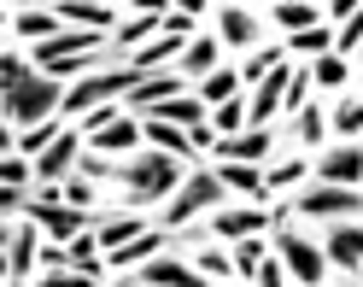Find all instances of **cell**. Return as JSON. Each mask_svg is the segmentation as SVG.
Wrapping results in <instances>:
<instances>
[{
    "label": "cell",
    "mask_w": 363,
    "mask_h": 287,
    "mask_svg": "<svg viewBox=\"0 0 363 287\" xmlns=\"http://www.w3.org/2000/svg\"><path fill=\"white\" fill-rule=\"evenodd\" d=\"M258 287H287V270H281V258H264V270H258Z\"/></svg>",
    "instance_id": "43"
},
{
    "label": "cell",
    "mask_w": 363,
    "mask_h": 287,
    "mask_svg": "<svg viewBox=\"0 0 363 287\" xmlns=\"http://www.w3.org/2000/svg\"><path fill=\"white\" fill-rule=\"evenodd\" d=\"M59 106H65V88H59L53 77H30L24 88L0 94V118H6V123H18V129H35V123H48Z\"/></svg>",
    "instance_id": "3"
},
{
    "label": "cell",
    "mask_w": 363,
    "mask_h": 287,
    "mask_svg": "<svg viewBox=\"0 0 363 287\" xmlns=\"http://www.w3.org/2000/svg\"><path fill=\"white\" fill-rule=\"evenodd\" d=\"M311 77L305 71H293V82H287V100H281V112H305V106H311Z\"/></svg>",
    "instance_id": "38"
},
{
    "label": "cell",
    "mask_w": 363,
    "mask_h": 287,
    "mask_svg": "<svg viewBox=\"0 0 363 287\" xmlns=\"http://www.w3.org/2000/svg\"><path fill=\"white\" fill-rule=\"evenodd\" d=\"M328 47H334V30H328V24H316V30L287 35V47H281V53H328Z\"/></svg>",
    "instance_id": "31"
},
{
    "label": "cell",
    "mask_w": 363,
    "mask_h": 287,
    "mask_svg": "<svg viewBox=\"0 0 363 287\" xmlns=\"http://www.w3.org/2000/svg\"><path fill=\"white\" fill-rule=\"evenodd\" d=\"M188 264H194V270H199V276H206L211 287H229V270H235V264H229V258H223L217 247H199V252H194Z\"/></svg>",
    "instance_id": "27"
},
{
    "label": "cell",
    "mask_w": 363,
    "mask_h": 287,
    "mask_svg": "<svg viewBox=\"0 0 363 287\" xmlns=\"http://www.w3.org/2000/svg\"><path fill=\"white\" fill-rule=\"evenodd\" d=\"M129 147H141V123H135V118H118L111 129H100V135L88 141V152H100V159H106V152H129Z\"/></svg>",
    "instance_id": "21"
},
{
    "label": "cell",
    "mask_w": 363,
    "mask_h": 287,
    "mask_svg": "<svg viewBox=\"0 0 363 287\" xmlns=\"http://www.w3.org/2000/svg\"><path fill=\"white\" fill-rule=\"evenodd\" d=\"M346 77H352V64L334 59V53H323V59H316V71H311L316 88H346Z\"/></svg>",
    "instance_id": "32"
},
{
    "label": "cell",
    "mask_w": 363,
    "mask_h": 287,
    "mask_svg": "<svg viewBox=\"0 0 363 287\" xmlns=\"http://www.w3.org/2000/svg\"><path fill=\"white\" fill-rule=\"evenodd\" d=\"M316 182H334V188H357L363 182V147H334V152H323L316 159Z\"/></svg>",
    "instance_id": "12"
},
{
    "label": "cell",
    "mask_w": 363,
    "mask_h": 287,
    "mask_svg": "<svg viewBox=\"0 0 363 287\" xmlns=\"http://www.w3.org/2000/svg\"><path fill=\"white\" fill-rule=\"evenodd\" d=\"M59 24L65 30H94V35H118V6H100V0H59Z\"/></svg>",
    "instance_id": "9"
},
{
    "label": "cell",
    "mask_w": 363,
    "mask_h": 287,
    "mask_svg": "<svg viewBox=\"0 0 363 287\" xmlns=\"http://www.w3.org/2000/svg\"><path fill=\"white\" fill-rule=\"evenodd\" d=\"M35 77V64L24 53H0V94H12V88H24Z\"/></svg>",
    "instance_id": "30"
},
{
    "label": "cell",
    "mask_w": 363,
    "mask_h": 287,
    "mask_svg": "<svg viewBox=\"0 0 363 287\" xmlns=\"http://www.w3.org/2000/svg\"><path fill=\"white\" fill-rule=\"evenodd\" d=\"M211 129H217V141H229V135H240V129H246V106H240V100H229V106H217V112H211Z\"/></svg>",
    "instance_id": "33"
},
{
    "label": "cell",
    "mask_w": 363,
    "mask_h": 287,
    "mask_svg": "<svg viewBox=\"0 0 363 287\" xmlns=\"http://www.w3.org/2000/svg\"><path fill=\"white\" fill-rule=\"evenodd\" d=\"M258 12L252 6H217V41L223 47H252L258 41Z\"/></svg>",
    "instance_id": "14"
},
{
    "label": "cell",
    "mask_w": 363,
    "mask_h": 287,
    "mask_svg": "<svg viewBox=\"0 0 363 287\" xmlns=\"http://www.w3.org/2000/svg\"><path fill=\"white\" fill-rule=\"evenodd\" d=\"M334 47L340 53H352V47H363V6L346 18V24H340V35H334Z\"/></svg>",
    "instance_id": "40"
},
{
    "label": "cell",
    "mask_w": 363,
    "mask_h": 287,
    "mask_svg": "<svg viewBox=\"0 0 363 287\" xmlns=\"http://www.w3.org/2000/svg\"><path fill=\"white\" fill-rule=\"evenodd\" d=\"M35 287H100V276H88V270H41Z\"/></svg>",
    "instance_id": "36"
},
{
    "label": "cell",
    "mask_w": 363,
    "mask_h": 287,
    "mask_svg": "<svg viewBox=\"0 0 363 287\" xmlns=\"http://www.w3.org/2000/svg\"><path fill=\"white\" fill-rule=\"evenodd\" d=\"M77 164H82V135H77V129H65V135L35 159V176H41V182H65Z\"/></svg>",
    "instance_id": "11"
},
{
    "label": "cell",
    "mask_w": 363,
    "mask_h": 287,
    "mask_svg": "<svg viewBox=\"0 0 363 287\" xmlns=\"http://www.w3.org/2000/svg\"><path fill=\"white\" fill-rule=\"evenodd\" d=\"M24 206H30L24 188H0V211H24Z\"/></svg>",
    "instance_id": "46"
},
{
    "label": "cell",
    "mask_w": 363,
    "mask_h": 287,
    "mask_svg": "<svg viewBox=\"0 0 363 287\" xmlns=\"http://www.w3.org/2000/svg\"><path fill=\"white\" fill-rule=\"evenodd\" d=\"M12 281H30L35 276V258H41V240H35V223L30 229H12Z\"/></svg>",
    "instance_id": "22"
},
{
    "label": "cell",
    "mask_w": 363,
    "mask_h": 287,
    "mask_svg": "<svg viewBox=\"0 0 363 287\" xmlns=\"http://www.w3.org/2000/svg\"><path fill=\"white\" fill-rule=\"evenodd\" d=\"M323 258L340 270H363V223H323Z\"/></svg>",
    "instance_id": "10"
},
{
    "label": "cell",
    "mask_w": 363,
    "mask_h": 287,
    "mask_svg": "<svg viewBox=\"0 0 363 287\" xmlns=\"http://www.w3.org/2000/svg\"><path fill=\"white\" fill-rule=\"evenodd\" d=\"M276 258H281V270L293 281H305V287H323V276H328L323 247H316L311 235H299V229H276Z\"/></svg>",
    "instance_id": "5"
},
{
    "label": "cell",
    "mask_w": 363,
    "mask_h": 287,
    "mask_svg": "<svg viewBox=\"0 0 363 287\" xmlns=\"http://www.w3.org/2000/svg\"><path fill=\"white\" fill-rule=\"evenodd\" d=\"M217 206H229V188L217 182V170H194L188 182H182V193L164 206V229H182L188 217H199V211H217Z\"/></svg>",
    "instance_id": "4"
},
{
    "label": "cell",
    "mask_w": 363,
    "mask_h": 287,
    "mask_svg": "<svg viewBox=\"0 0 363 287\" xmlns=\"http://www.w3.org/2000/svg\"><path fill=\"white\" fill-rule=\"evenodd\" d=\"M12 30H18V35H30L35 47H41V41H53V35H65V24H59V12H53V6H30V12H18V18H12Z\"/></svg>",
    "instance_id": "19"
},
{
    "label": "cell",
    "mask_w": 363,
    "mask_h": 287,
    "mask_svg": "<svg viewBox=\"0 0 363 287\" xmlns=\"http://www.w3.org/2000/svg\"><path fill=\"white\" fill-rule=\"evenodd\" d=\"M82 176H100V182H118L129 193V206H158L170 188H182V159L170 152H135V159H100V152H82Z\"/></svg>",
    "instance_id": "1"
},
{
    "label": "cell",
    "mask_w": 363,
    "mask_h": 287,
    "mask_svg": "<svg viewBox=\"0 0 363 287\" xmlns=\"http://www.w3.org/2000/svg\"><path fill=\"white\" fill-rule=\"evenodd\" d=\"M235 94H240V77L229 71V64H217V71H211L206 82H199V100H206V106H211V112H217V106H229Z\"/></svg>",
    "instance_id": "24"
},
{
    "label": "cell",
    "mask_w": 363,
    "mask_h": 287,
    "mask_svg": "<svg viewBox=\"0 0 363 287\" xmlns=\"http://www.w3.org/2000/svg\"><path fill=\"white\" fill-rule=\"evenodd\" d=\"M141 235H147V223H141L135 211H129V217H106V223L94 229V247H100V252H118V247H129V240H141Z\"/></svg>",
    "instance_id": "18"
},
{
    "label": "cell",
    "mask_w": 363,
    "mask_h": 287,
    "mask_svg": "<svg viewBox=\"0 0 363 287\" xmlns=\"http://www.w3.org/2000/svg\"><path fill=\"white\" fill-rule=\"evenodd\" d=\"M264 258H269L264 235H246V240H235V270H240V276H258V270H264Z\"/></svg>",
    "instance_id": "28"
},
{
    "label": "cell",
    "mask_w": 363,
    "mask_h": 287,
    "mask_svg": "<svg viewBox=\"0 0 363 287\" xmlns=\"http://www.w3.org/2000/svg\"><path fill=\"white\" fill-rule=\"evenodd\" d=\"M188 152H217V129H211V118L188 129Z\"/></svg>",
    "instance_id": "41"
},
{
    "label": "cell",
    "mask_w": 363,
    "mask_h": 287,
    "mask_svg": "<svg viewBox=\"0 0 363 287\" xmlns=\"http://www.w3.org/2000/svg\"><path fill=\"white\" fill-rule=\"evenodd\" d=\"M0 287H6V281H0Z\"/></svg>",
    "instance_id": "50"
},
{
    "label": "cell",
    "mask_w": 363,
    "mask_h": 287,
    "mask_svg": "<svg viewBox=\"0 0 363 287\" xmlns=\"http://www.w3.org/2000/svg\"><path fill=\"white\" fill-rule=\"evenodd\" d=\"M164 247H170V229H147L141 240H129V247L106 252V258H111V270H123V276H129V270H141V264H152Z\"/></svg>",
    "instance_id": "15"
},
{
    "label": "cell",
    "mask_w": 363,
    "mask_h": 287,
    "mask_svg": "<svg viewBox=\"0 0 363 287\" xmlns=\"http://www.w3.org/2000/svg\"><path fill=\"white\" fill-rule=\"evenodd\" d=\"M276 147V135L269 129H240V135H229V141H217V152H223V164H258L264 152Z\"/></svg>",
    "instance_id": "16"
},
{
    "label": "cell",
    "mask_w": 363,
    "mask_h": 287,
    "mask_svg": "<svg viewBox=\"0 0 363 287\" xmlns=\"http://www.w3.org/2000/svg\"><path fill=\"white\" fill-rule=\"evenodd\" d=\"M217 53H223V41H217V35H194L188 47H182V59H176V71H182V77H199V82H206V77L217 71V64H223Z\"/></svg>",
    "instance_id": "17"
},
{
    "label": "cell",
    "mask_w": 363,
    "mask_h": 287,
    "mask_svg": "<svg viewBox=\"0 0 363 287\" xmlns=\"http://www.w3.org/2000/svg\"><path fill=\"white\" fill-rule=\"evenodd\" d=\"M59 135H65V123H59V118H48V123H35V129H24V135H18V152H24V159L35 164V159H41V152H48Z\"/></svg>",
    "instance_id": "25"
},
{
    "label": "cell",
    "mask_w": 363,
    "mask_h": 287,
    "mask_svg": "<svg viewBox=\"0 0 363 287\" xmlns=\"http://www.w3.org/2000/svg\"><path fill=\"white\" fill-rule=\"evenodd\" d=\"M35 176V164L24 159V152H6V159H0V188H24Z\"/></svg>",
    "instance_id": "35"
},
{
    "label": "cell",
    "mask_w": 363,
    "mask_h": 287,
    "mask_svg": "<svg viewBox=\"0 0 363 287\" xmlns=\"http://www.w3.org/2000/svg\"><path fill=\"white\" fill-rule=\"evenodd\" d=\"M217 182L229 193H240V200H258L264 193V170L258 164H217Z\"/></svg>",
    "instance_id": "23"
},
{
    "label": "cell",
    "mask_w": 363,
    "mask_h": 287,
    "mask_svg": "<svg viewBox=\"0 0 363 287\" xmlns=\"http://www.w3.org/2000/svg\"><path fill=\"white\" fill-rule=\"evenodd\" d=\"M41 270H71V258H65V247H41Z\"/></svg>",
    "instance_id": "47"
},
{
    "label": "cell",
    "mask_w": 363,
    "mask_h": 287,
    "mask_svg": "<svg viewBox=\"0 0 363 287\" xmlns=\"http://www.w3.org/2000/svg\"><path fill=\"white\" fill-rule=\"evenodd\" d=\"M135 287H211V281L199 276L188 258H176V252H158L152 264H141V270H135Z\"/></svg>",
    "instance_id": "8"
},
{
    "label": "cell",
    "mask_w": 363,
    "mask_h": 287,
    "mask_svg": "<svg viewBox=\"0 0 363 287\" xmlns=\"http://www.w3.org/2000/svg\"><path fill=\"white\" fill-rule=\"evenodd\" d=\"M6 252H12V229L0 223V281H12V258Z\"/></svg>",
    "instance_id": "45"
},
{
    "label": "cell",
    "mask_w": 363,
    "mask_h": 287,
    "mask_svg": "<svg viewBox=\"0 0 363 287\" xmlns=\"http://www.w3.org/2000/svg\"><path fill=\"white\" fill-rule=\"evenodd\" d=\"M24 211H30V223H35V229H48L53 240H77V235L88 229V211H77V206H65V200H59L53 188H41V193H30V206H24Z\"/></svg>",
    "instance_id": "6"
},
{
    "label": "cell",
    "mask_w": 363,
    "mask_h": 287,
    "mask_svg": "<svg viewBox=\"0 0 363 287\" xmlns=\"http://www.w3.org/2000/svg\"><path fill=\"white\" fill-rule=\"evenodd\" d=\"M6 18H12V12H6V6H0V24H6Z\"/></svg>",
    "instance_id": "49"
},
{
    "label": "cell",
    "mask_w": 363,
    "mask_h": 287,
    "mask_svg": "<svg viewBox=\"0 0 363 287\" xmlns=\"http://www.w3.org/2000/svg\"><path fill=\"white\" fill-rule=\"evenodd\" d=\"M264 223H269V211H258V206H217L199 235H211V240H246V235H264Z\"/></svg>",
    "instance_id": "7"
},
{
    "label": "cell",
    "mask_w": 363,
    "mask_h": 287,
    "mask_svg": "<svg viewBox=\"0 0 363 287\" xmlns=\"http://www.w3.org/2000/svg\"><path fill=\"white\" fill-rule=\"evenodd\" d=\"M281 59H287L281 47H258V53H252V59H246V64H240V71H235V77H240V82H252V88H258V82H264L269 71H276V64H281Z\"/></svg>",
    "instance_id": "29"
},
{
    "label": "cell",
    "mask_w": 363,
    "mask_h": 287,
    "mask_svg": "<svg viewBox=\"0 0 363 287\" xmlns=\"http://www.w3.org/2000/svg\"><path fill=\"white\" fill-rule=\"evenodd\" d=\"M293 135H299L305 147H316V141H323V106H305V112H299V129H293Z\"/></svg>",
    "instance_id": "39"
},
{
    "label": "cell",
    "mask_w": 363,
    "mask_h": 287,
    "mask_svg": "<svg viewBox=\"0 0 363 287\" xmlns=\"http://www.w3.org/2000/svg\"><path fill=\"white\" fill-rule=\"evenodd\" d=\"M334 129H340V135H363V94H346V100H340Z\"/></svg>",
    "instance_id": "34"
},
{
    "label": "cell",
    "mask_w": 363,
    "mask_h": 287,
    "mask_svg": "<svg viewBox=\"0 0 363 287\" xmlns=\"http://www.w3.org/2000/svg\"><path fill=\"white\" fill-rule=\"evenodd\" d=\"M211 118V106L199 100V94H170V100H158L147 123H170V129H194V123H206Z\"/></svg>",
    "instance_id": "13"
},
{
    "label": "cell",
    "mask_w": 363,
    "mask_h": 287,
    "mask_svg": "<svg viewBox=\"0 0 363 287\" xmlns=\"http://www.w3.org/2000/svg\"><path fill=\"white\" fill-rule=\"evenodd\" d=\"M88 200H94V188H88L82 176H71V188H65V206H77V211H88Z\"/></svg>",
    "instance_id": "42"
},
{
    "label": "cell",
    "mask_w": 363,
    "mask_h": 287,
    "mask_svg": "<svg viewBox=\"0 0 363 287\" xmlns=\"http://www.w3.org/2000/svg\"><path fill=\"white\" fill-rule=\"evenodd\" d=\"M293 182H305V159H281L276 170L264 176V188H269V193H276V188H293Z\"/></svg>",
    "instance_id": "37"
},
{
    "label": "cell",
    "mask_w": 363,
    "mask_h": 287,
    "mask_svg": "<svg viewBox=\"0 0 363 287\" xmlns=\"http://www.w3.org/2000/svg\"><path fill=\"white\" fill-rule=\"evenodd\" d=\"M269 18H276V30L299 35V30H316V24H323V6H311V0H281V6H269Z\"/></svg>",
    "instance_id": "20"
},
{
    "label": "cell",
    "mask_w": 363,
    "mask_h": 287,
    "mask_svg": "<svg viewBox=\"0 0 363 287\" xmlns=\"http://www.w3.org/2000/svg\"><path fill=\"white\" fill-rule=\"evenodd\" d=\"M352 12H357V0H328V6H323V24H328V18H334V24H346Z\"/></svg>",
    "instance_id": "44"
},
{
    "label": "cell",
    "mask_w": 363,
    "mask_h": 287,
    "mask_svg": "<svg viewBox=\"0 0 363 287\" xmlns=\"http://www.w3.org/2000/svg\"><path fill=\"white\" fill-rule=\"evenodd\" d=\"M6 152H18V141H12V129H6V118H0V159Z\"/></svg>",
    "instance_id": "48"
},
{
    "label": "cell",
    "mask_w": 363,
    "mask_h": 287,
    "mask_svg": "<svg viewBox=\"0 0 363 287\" xmlns=\"http://www.w3.org/2000/svg\"><path fill=\"white\" fill-rule=\"evenodd\" d=\"M141 135L152 141V152H170V159L182 152V159H194V152H188V129H170V123H141Z\"/></svg>",
    "instance_id": "26"
},
{
    "label": "cell",
    "mask_w": 363,
    "mask_h": 287,
    "mask_svg": "<svg viewBox=\"0 0 363 287\" xmlns=\"http://www.w3.org/2000/svg\"><path fill=\"white\" fill-rule=\"evenodd\" d=\"M276 217H323V223H363V193L357 188H334V182H305L299 200H287Z\"/></svg>",
    "instance_id": "2"
}]
</instances>
